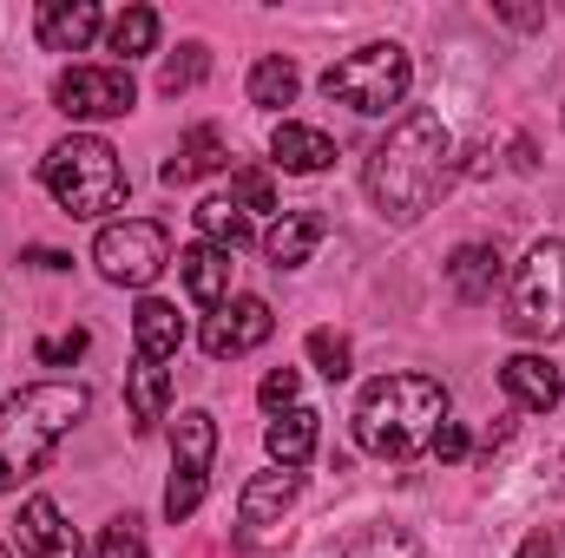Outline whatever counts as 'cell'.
<instances>
[{"instance_id":"1","label":"cell","mask_w":565,"mask_h":558,"mask_svg":"<svg viewBox=\"0 0 565 558\" xmlns=\"http://www.w3.org/2000/svg\"><path fill=\"white\" fill-rule=\"evenodd\" d=\"M447 171H454V139H447L440 112H408L388 139L369 151V197H375L382 217L415 224L447 191Z\"/></svg>"},{"instance_id":"2","label":"cell","mask_w":565,"mask_h":558,"mask_svg":"<svg viewBox=\"0 0 565 558\" xmlns=\"http://www.w3.org/2000/svg\"><path fill=\"white\" fill-rule=\"evenodd\" d=\"M447 420V388L434 375H375L355 401V440L375 460H415Z\"/></svg>"},{"instance_id":"3","label":"cell","mask_w":565,"mask_h":558,"mask_svg":"<svg viewBox=\"0 0 565 558\" xmlns=\"http://www.w3.org/2000/svg\"><path fill=\"white\" fill-rule=\"evenodd\" d=\"M79 415H86V388H73V382H33V388L7 395L0 401V493L33 480Z\"/></svg>"},{"instance_id":"4","label":"cell","mask_w":565,"mask_h":558,"mask_svg":"<svg viewBox=\"0 0 565 558\" xmlns=\"http://www.w3.org/2000/svg\"><path fill=\"white\" fill-rule=\"evenodd\" d=\"M40 178H46V191H53V204H60L66 217H106V211H119L126 191H132L119 151L106 139H93V132H73V139L53 144L46 164H40Z\"/></svg>"},{"instance_id":"5","label":"cell","mask_w":565,"mask_h":558,"mask_svg":"<svg viewBox=\"0 0 565 558\" xmlns=\"http://www.w3.org/2000/svg\"><path fill=\"white\" fill-rule=\"evenodd\" d=\"M408 79H415L408 46H395V40H369V46L342 53V60L322 73V93H329L335 106L362 112V119H382V112H395V106L408 99Z\"/></svg>"},{"instance_id":"6","label":"cell","mask_w":565,"mask_h":558,"mask_svg":"<svg viewBox=\"0 0 565 558\" xmlns=\"http://www.w3.org/2000/svg\"><path fill=\"white\" fill-rule=\"evenodd\" d=\"M507 329L526 335V342H553L565 329V244L546 237L526 250L520 277H513V309H507Z\"/></svg>"},{"instance_id":"7","label":"cell","mask_w":565,"mask_h":558,"mask_svg":"<svg viewBox=\"0 0 565 558\" xmlns=\"http://www.w3.org/2000/svg\"><path fill=\"white\" fill-rule=\"evenodd\" d=\"M93 264H99V277H106V282L145 289V282L171 264V237H164V224H151V217L106 224V230H99V244H93Z\"/></svg>"},{"instance_id":"8","label":"cell","mask_w":565,"mask_h":558,"mask_svg":"<svg viewBox=\"0 0 565 558\" xmlns=\"http://www.w3.org/2000/svg\"><path fill=\"white\" fill-rule=\"evenodd\" d=\"M53 106L66 119H126L139 106V86L126 66H73V73H60Z\"/></svg>"},{"instance_id":"9","label":"cell","mask_w":565,"mask_h":558,"mask_svg":"<svg viewBox=\"0 0 565 558\" xmlns=\"http://www.w3.org/2000/svg\"><path fill=\"white\" fill-rule=\"evenodd\" d=\"M277 335V315H270V302L264 296H231L211 322H204V355L211 362H237V355H250V348H264Z\"/></svg>"},{"instance_id":"10","label":"cell","mask_w":565,"mask_h":558,"mask_svg":"<svg viewBox=\"0 0 565 558\" xmlns=\"http://www.w3.org/2000/svg\"><path fill=\"white\" fill-rule=\"evenodd\" d=\"M296 493H302V480H296L289 466H277V473H257V480L237 493V533H244V539H264L282 513H289V500H296Z\"/></svg>"},{"instance_id":"11","label":"cell","mask_w":565,"mask_h":558,"mask_svg":"<svg viewBox=\"0 0 565 558\" xmlns=\"http://www.w3.org/2000/svg\"><path fill=\"white\" fill-rule=\"evenodd\" d=\"M178 277H184V289H191V302H198V309H211V315H217V309L231 302V250H217V244H204V237H198V244H184V250H178Z\"/></svg>"},{"instance_id":"12","label":"cell","mask_w":565,"mask_h":558,"mask_svg":"<svg viewBox=\"0 0 565 558\" xmlns=\"http://www.w3.org/2000/svg\"><path fill=\"white\" fill-rule=\"evenodd\" d=\"M20 552L26 558H79V533L66 526V513L46 493H33L20 506Z\"/></svg>"},{"instance_id":"13","label":"cell","mask_w":565,"mask_h":558,"mask_svg":"<svg viewBox=\"0 0 565 558\" xmlns=\"http://www.w3.org/2000/svg\"><path fill=\"white\" fill-rule=\"evenodd\" d=\"M33 33H40L46 53H86L93 33H99V7L93 0H46L40 20H33Z\"/></svg>"},{"instance_id":"14","label":"cell","mask_w":565,"mask_h":558,"mask_svg":"<svg viewBox=\"0 0 565 558\" xmlns=\"http://www.w3.org/2000/svg\"><path fill=\"white\" fill-rule=\"evenodd\" d=\"M500 388H507L520 408H533V415H553L559 395H565L559 368H553L546 355H507V362H500Z\"/></svg>"},{"instance_id":"15","label":"cell","mask_w":565,"mask_h":558,"mask_svg":"<svg viewBox=\"0 0 565 558\" xmlns=\"http://www.w3.org/2000/svg\"><path fill=\"white\" fill-rule=\"evenodd\" d=\"M322 230H329L322 211H282L277 224H270V237H264V257H270L277 270H302L309 250L322 244Z\"/></svg>"},{"instance_id":"16","label":"cell","mask_w":565,"mask_h":558,"mask_svg":"<svg viewBox=\"0 0 565 558\" xmlns=\"http://www.w3.org/2000/svg\"><path fill=\"white\" fill-rule=\"evenodd\" d=\"M132 342H139V362H171L184 348V315L164 296H145L132 309Z\"/></svg>"},{"instance_id":"17","label":"cell","mask_w":565,"mask_h":558,"mask_svg":"<svg viewBox=\"0 0 565 558\" xmlns=\"http://www.w3.org/2000/svg\"><path fill=\"white\" fill-rule=\"evenodd\" d=\"M224 158H231V144H224V132L217 126H191L184 139H178V151L164 158V184H191V178H211V171H224Z\"/></svg>"},{"instance_id":"18","label":"cell","mask_w":565,"mask_h":558,"mask_svg":"<svg viewBox=\"0 0 565 558\" xmlns=\"http://www.w3.org/2000/svg\"><path fill=\"white\" fill-rule=\"evenodd\" d=\"M270 158H277L282 171H296V178H316V171L335 164V144H329V132H316V126L282 119L277 132H270Z\"/></svg>"},{"instance_id":"19","label":"cell","mask_w":565,"mask_h":558,"mask_svg":"<svg viewBox=\"0 0 565 558\" xmlns=\"http://www.w3.org/2000/svg\"><path fill=\"white\" fill-rule=\"evenodd\" d=\"M171 460H178V473L211 480V460H217V420L204 415V408H184V415H178V427H171Z\"/></svg>"},{"instance_id":"20","label":"cell","mask_w":565,"mask_h":558,"mask_svg":"<svg viewBox=\"0 0 565 558\" xmlns=\"http://www.w3.org/2000/svg\"><path fill=\"white\" fill-rule=\"evenodd\" d=\"M447 282H454L460 302H493V289H500V250L493 244H460L447 257Z\"/></svg>"},{"instance_id":"21","label":"cell","mask_w":565,"mask_h":558,"mask_svg":"<svg viewBox=\"0 0 565 558\" xmlns=\"http://www.w3.org/2000/svg\"><path fill=\"white\" fill-rule=\"evenodd\" d=\"M316 433H322V415H316V408H282V415L270 420V433H264V440H270V460L296 473V466L316 453Z\"/></svg>"},{"instance_id":"22","label":"cell","mask_w":565,"mask_h":558,"mask_svg":"<svg viewBox=\"0 0 565 558\" xmlns=\"http://www.w3.org/2000/svg\"><path fill=\"white\" fill-rule=\"evenodd\" d=\"M126 408H132V427H158L164 408H171V368L164 362H132V375H126Z\"/></svg>"},{"instance_id":"23","label":"cell","mask_w":565,"mask_h":558,"mask_svg":"<svg viewBox=\"0 0 565 558\" xmlns=\"http://www.w3.org/2000/svg\"><path fill=\"white\" fill-rule=\"evenodd\" d=\"M296 93H302V73H296V60H282V53H264V60L250 66V106H264V112H282V106H296Z\"/></svg>"},{"instance_id":"24","label":"cell","mask_w":565,"mask_h":558,"mask_svg":"<svg viewBox=\"0 0 565 558\" xmlns=\"http://www.w3.org/2000/svg\"><path fill=\"white\" fill-rule=\"evenodd\" d=\"M198 230H204V244H217V250H244V244H250V217H244L231 197H204V204H198Z\"/></svg>"},{"instance_id":"25","label":"cell","mask_w":565,"mask_h":558,"mask_svg":"<svg viewBox=\"0 0 565 558\" xmlns=\"http://www.w3.org/2000/svg\"><path fill=\"white\" fill-rule=\"evenodd\" d=\"M151 46H158V13H151V7H126V13L113 20V53H119V60H139Z\"/></svg>"},{"instance_id":"26","label":"cell","mask_w":565,"mask_h":558,"mask_svg":"<svg viewBox=\"0 0 565 558\" xmlns=\"http://www.w3.org/2000/svg\"><path fill=\"white\" fill-rule=\"evenodd\" d=\"M204 73H211V53H204L198 40H184V46L164 60V73H158V93H171V99H178V93H191Z\"/></svg>"},{"instance_id":"27","label":"cell","mask_w":565,"mask_h":558,"mask_svg":"<svg viewBox=\"0 0 565 558\" xmlns=\"http://www.w3.org/2000/svg\"><path fill=\"white\" fill-rule=\"evenodd\" d=\"M342 558H427L408 533H395V526H369V533H355L349 546H342Z\"/></svg>"},{"instance_id":"28","label":"cell","mask_w":565,"mask_h":558,"mask_svg":"<svg viewBox=\"0 0 565 558\" xmlns=\"http://www.w3.org/2000/svg\"><path fill=\"white\" fill-rule=\"evenodd\" d=\"M231 204H237V211H277V184H270V171L244 164V171L231 178Z\"/></svg>"},{"instance_id":"29","label":"cell","mask_w":565,"mask_h":558,"mask_svg":"<svg viewBox=\"0 0 565 558\" xmlns=\"http://www.w3.org/2000/svg\"><path fill=\"white\" fill-rule=\"evenodd\" d=\"M309 362H316V375L349 382V342H342L335 329H309Z\"/></svg>"},{"instance_id":"30","label":"cell","mask_w":565,"mask_h":558,"mask_svg":"<svg viewBox=\"0 0 565 558\" xmlns=\"http://www.w3.org/2000/svg\"><path fill=\"white\" fill-rule=\"evenodd\" d=\"M93 558H145V526L132 519V513H126V519H113V526L99 533Z\"/></svg>"},{"instance_id":"31","label":"cell","mask_w":565,"mask_h":558,"mask_svg":"<svg viewBox=\"0 0 565 558\" xmlns=\"http://www.w3.org/2000/svg\"><path fill=\"white\" fill-rule=\"evenodd\" d=\"M296 388H302V382H296V368H270V375H264V388H257V401H264L270 415H282V408H296Z\"/></svg>"},{"instance_id":"32","label":"cell","mask_w":565,"mask_h":558,"mask_svg":"<svg viewBox=\"0 0 565 558\" xmlns=\"http://www.w3.org/2000/svg\"><path fill=\"white\" fill-rule=\"evenodd\" d=\"M79 355H86V329H66V335H46V342H40V362H46V368L79 362Z\"/></svg>"},{"instance_id":"33","label":"cell","mask_w":565,"mask_h":558,"mask_svg":"<svg viewBox=\"0 0 565 558\" xmlns=\"http://www.w3.org/2000/svg\"><path fill=\"white\" fill-rule=\"evenodd\" d=\"M427 453L434 460H467V427L460 420H440V433L427 440Z\"/></svg>"},{"instance_id":"34","label":"cell","mask_w":565,"mask_h":558,"mask_svg":"<svg viewBox=\"0 0 565 558\" xmlns=\"http://www.w3.org/2000/svg\"><path fill=\"white\" fill-rule=\"evenodd\" d=\"M26 264H33V270H66L73 257H60V250H26Z\"/></svg>"},{"instance_id":"35","label":"cell","mask_w":565,"mask_h":558,"mask_svg":"<svg viewBox=\"0 0 565 558\" xmlns=\"http://www.w3.org/2000/svg\"><path fill=\"white\" fill-rule=\"evenodd\" d=\"M520 558H559V546H553V539H546V533H533V539H526V546H520Z\"/></svg>"},{"instance_id":"36","label":"cell","mask_w":565,"mask_h":558,"mask_svg":"<svg viewBox=\"0 0 565 558\" xmlns=\"http://www.w3.org/2000/svg\"><path fill=\"white\" fill-rule=\"evenodd\" d=\"M0 558H13V552H7V546H0Z\"/></svg>"}]
</instances>
